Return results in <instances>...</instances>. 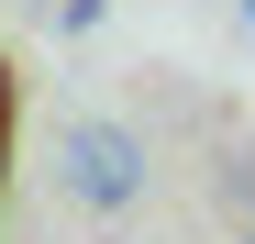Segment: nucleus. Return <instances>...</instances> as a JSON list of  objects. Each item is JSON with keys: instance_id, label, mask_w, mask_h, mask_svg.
Segmentation results:
<instances>
[{"instance_id": "nucleus-1", "label": "nucleus", "mask_w": 255, "mask_h": 244, "mask_svg": "<svg viewBox=\"0 0 255 244\" xmlns=\"http://www.w3.org/2000/svg\"><path fill=\"white\" fill-rule=\"evenodd\" d=\"M56 178H67V200H78V211H133V200H144V178H155V155H144V133H133V122L78 111L67 133H56Z\"/></svg>"}, {"instance_id": "nucleus-4", "label": "nucleus", "mask_w": 255, "mask_h": 244, "mask_svg": "<svg viewBox=\"0 0 255 244\" xmlns=\"http://www.w3.org/2000/svg\"><path fill=\"white\" fill-rule=\"evenodd\" d=\"M244 244H255V233H244Z\"/></svg>"}, {"instance_id": "nucleus-3", "label": "nucleus", "mask_w": 255, "mask_h": 244, "mask_svg": "<svg viewBox=\"0 0 255 244\" xmlns=\"http://www.w3.org/2000/svg\"><path fill=\"white\" fill-rule=\"evenodd\" d=\"M244 22H255V0H244Z\"/></svg>"}, {"instance_id": "nucleus-2", "label": "nucleus", "mask_w": 255, "mask_h": 244, "mask_svg": "<svg viewBox=\"0 0 255 244\" xmlns=\"http://www.w3.org/2000/svg\"><path fill=\"white\" fill-rule=\"evenodd\" d=\"M0 111H11V67H0Z\"/></svg>"}]
</instances>
